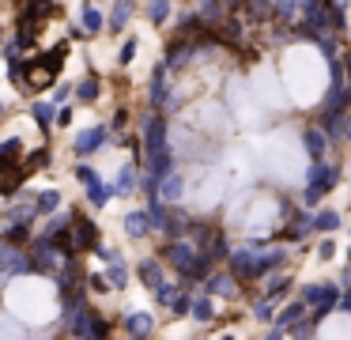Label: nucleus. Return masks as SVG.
<instances>
[{
  "label": "nucleus",
  "mask_w": 351,
  "mask_h": 340,
  "mask_svg": "<svg viewBox=\"0 0 351 340\" xmlns=\"http://www.w3.org/2000/svg\"><path fill=\"white\" fill-rule=\"evenodd\" d=\"M152 216H147V208H136V212H129L125 216V234L129 238H144V234H152Z\"/></svg>",
  "instance_id": "nucleus-9"
},
{
  "label": "nucleus",
  "mask_w": 351,
  "mask_h": 340,
  "mask_svg": "<svg viewBox=\"0 0 351 340\" xmlns=\"http://www.w3.org/2000/svg\"><path fill=\"white\" fill-rule=\"evenodd\" d=\"M69 95H76V87H72V83H61V87L53 91V102L61 106V102H64V98H69Z\"/></svg>",
  "instance_id": "nucleus-16"
},
{
  "label": "nucleus",
  "mask_w": 351,
  "mask_h": 340,
  "mask_svg": "<svg viewBox=\"0 0 351 340\" xmlns=\"http://www.w3.org/2000/svg\"><path fill=\"white\" fill-rule=\"evenodd\" d=\"M317 227H321V231H336V227H340V216H336V212H321Z\"/></svg>",
  "instance_id": "nucleus-15"
},
{
  "label": "nucleus",
  "mask_w": 351,
  "mask_h": 340,
  "mask_svg": "<svg viewBox=\"0 0 351 340\" xmlns=\"http://www.w3.org/2000/svg\"><path fill=\"white\" fill-rule=\"evenodd\" d=\"M72 117H76V113H72V106H61V113H57V125L69 128V125H72Z\"/></svg>",
  "instance_id": "nucleus-17"
},
{
  "label": "nucleus",
  "mask_w": 351,
  "mask_h": 340,
  "mask_svg": "<svg viewBox=\"0 0 351 340\" xmlns=\"http://www.w3.org/2000/svg\"><path fill=\"white\" fill-rule=\"evenodd\" d=\"M72 246H76V253H87V249H99V223H95L91 216H84V212H72Z\"/></svg>",
  "instance_id": "nucleus-2"
},
{
  "label": "nucleus",
  "mask_w": 351,
  "mask_h": 340,
  "mask_svg": "<svg viewBox=\"0 0 351 340\" xmlns=\"http://www.w3.org/2000/svg\"><path fill=\"white\" fill-rule=\"evenodd\" d=\"M76 178L84 181V193H87V201H91V208H106V204H110V193H114V185H106L91 163H76Z\"/></svg>",
  "instance_id": "nucleus-1"
},
{
  "label": "nucleus",
  "mask_w": 351,
  "mask_h": 340,
  "mask_svg": "<svg viewBox=\"0 0 351 340\" xmlns=\"http://www.w3.org/2000/svg\"><path fill=\"white\" fill-rule=\"evenodd\" d=\"M76 98H80L84 106H95V102H99V98H102V80H99V72H87L84 80L76 83Z\"/></svg>",
  "instance_id": "nucleus-7"
},
{
  "label": "nucleus",
  "mask_w": 351,
  "mask_h": 340,
  "mask_svg": "<svg viewBox=\"0 0 351 340\" xmlns=\"http://www.w3.org/2000/svg\"><path fill=\"white\" fill-rule=\"evenodd\" d=\"M136 49H140V38H136V34H129V38H125V45H121V53H117V65H132Z\"/></svg>",
  "instance_id": "nucleus-14"
},
{
  "label": "nucleus",
  "mask_w": 351,
  "mask_h": 340,
  "mask_svg": "<svg viewBox=\"0 0 351 340\" xmlns=\"http://www.w3.org/2000/svg\"><path fill=\"white\" fill-rule=\"evenodd\" d=\"M87 4H99V0H87Z\"/></svg>",
  "instance_id": "nucleus-20"
},
{
  "label": "nucleus",
  "mask_w": 351,
  "mask_h": 340,
  "mask_svg": "<svg viewBox=\"0 0 351 340\" xmlns=\"http://www.w3.org/2000/svg\"><path fill=\"white\" fill-rule=\"evenodd\" d=\"M321 133H325V128H306V133H302V144H306V151L313 155V163L325 155V136H321Z\"/></svg>",
  "instance_id": "nucleus-13"
},
{
  "label": "nucleus",
  "mask_w": 351,
  "mask_h": 340,
  "mask_svg": "<svg viewBox=\"0 0 351 340\" xmlns=\"http://www.w3.org/2000/svg\"><path fill=\"white\" fill-rule=\"evenodd\" d=\"M12 38H4V27H0V53H4V45H8Z\"/></svg>",
  "instance_id": "nucleus-18"
},
{
  "label": "nucleus",
  "mask_w": 351,
  "mask_h": 340,
  "mask_svg": "<svg viewBox=\"0 0 351 340\" xmlns=\"http://www.w3.org/2000/svg\"><path fill=\"white\" fill-rule=\"evenodd\" d=\"M106 140H110V128H106V125L80 128V133H76V140H72V151H76V155H91V151H99Z\"/></svg>",
  "instance_id": "nucleus-3"
},
{
  "label": "nucleus",
  "mask_w": 351,
  "mask_h": 340,
  "mask_svg": "<svg viewBox=\"0 0 351 340\" xmlns=\"http://www.w3.org/2000/svg\"><path fill=\"white\" fill-rule=\"evenodd\" d=\"M144 15H147V23H152V27H162V23L170 19V0H147Z\"/></svg>",
  "instance_id": "nucleus-12"
},
{
  "label": "nucleus",
  "mask_w": 351,
  "mask_h": 340,
  "mask_svg": "<svg viewBox=\"0 0 351 340\" xmlns=\"http://www.w3.org/2000/svg\"><path fill=\"white\" fill-rule=\"evenodd\" d=\"M106 15H102L99 4H84L80 8V27H84V34H99V30H106Z\"/></svg>",
  "instance_id": "nucleus-8"
},
{
  "label": "nucleus",
  "mask_w": 351,
  "mask_h": 340,
  "mask_svg": "<svg viewBox=\"0 0 351 340\" xmlns=\"http://www.w3.org/2000/svg\"><path fill=\"white\" fill-rule=\"evenodd\" d=\"M4 113H8V106H4V98H0V117H4Z\"/></svg>",
  "instance_id": "nucleus-19"
},
{
  "label": "nucleus",
  "mask_w": 351,
  "mask_h": 340,
  "mask_svg": "<svg viewBox=\"0 0 351 340\" xmlns=\"http://www.w3.org/2000/svg\"><path fill=\"white\" fill-rule=\"evenodd\" d=\"M132 15H136V0H114V12L106 15V19H110L106 27L114 30V34H121V30L129 27V19H132Z\"/></svg>",
  "instance_id": "nucleus-6"
},
{
  "label": "nucleus",
  "mask_w": 351,
  "mask_h": 340,
  "mask_svg": "<svg viewBox=\"0 0 351 340\" xmlns=\"http://www.w3.org/2000/svg\"><path fill=\"white\" fill-rule=\"evenodd\" d=\"M132 189H136V163H125L114 181V196H132Z\"/></svg>",
  "instance_id": "nucleus-11"
},
{
  "label": "nucleus",
  "mask_w": 351,
  "mask_h": 340,
  "mask_svg": "<svg viewBox=\"0 0 351 340\" xmlns=\"http://www.w3.org/2000/svg\"><path fill=\"white\" fill-rule=\"evenodd\" d=\"M121 325H125V332H129L132 340H144L147 332H152V314H147V310H129V314L121 317Z\"/></svg>",
  "instance_id": "nucleus-5"
},
{
  "label": "nucleus",
  "mask_w": 351,
  "mask_h": 340,
  "mask_svg": "<svg viewBox=\"0 0 351 340\" xmlns=\"http://www.w3.org/2000/svg\"><path fill=\"white\" fill-rule=\"evenodd\" d=\"M57 102L53 98H38V102H31V117H34V125L42 128V133H53V121H57Z\"/></svg>",
  "instance_id": "nucleus-4"
},
{
  "label": "nucleus",
  "mask_w": 351,
  "mask_h": 340,
  "mask_svg": "<svg viewBox=\"0 0 351 340\" xmlns=\"http://www.w3.org/2000/svg\"><path fill=\"white\" fill-rule=\"evenodd\" d=\"M57 208H61V189H38L34 193V212L38 216H57Z\"/></svg>",
  "instance_id": "nucleus-10"
}]
</instances>
